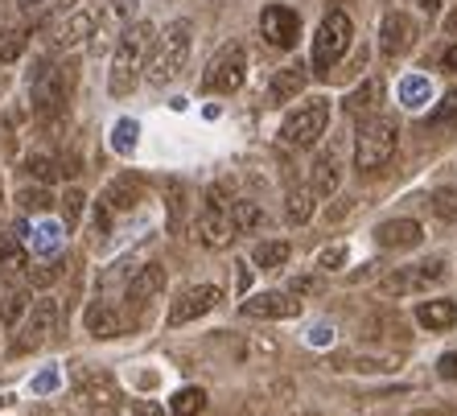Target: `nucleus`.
I'll return each instance as SVG.
<instances>
[{"mask_svg": "<svg viewBox=\"0 0 457 416\" xmlns=\"http://www.w3.org/2000/svg\"><path fill=\"white\" fill-rule=\"evenodd\" d=\"M153 37H157V25L153 21H132L124 33L116 37V50H112V71H107V91L116 99L132 96L145 75V62H149Z\"/></svg>", "mask_w": 457, "mask_h": 416, "instance_id": "nucleus-1", "label": "nucleus"}, {"mask_svg": "<svg viewBox=\"0 0 457 416\" xmlns=\"http://www.w3.org/2000/svg\"><path fill=\"white\" fill-rule=\"evenodd\" d=\"M190 46H194V21L190 17L170 21L157 37H153L149 62H145V79H149L153 87L173 83V79L186 71V62H190Z\"/></svg>", "mask_w": 457, "mask_h": 416, "instance_id": "nucleus-2", "label": "nucleus"}, {"mask_svg": "<svg viewBox=\"0 0 457 416\" xmlns=\"http://www.w3.org/2000/svg\"><path fill=\"white\" fill-rule=\"evenodd\" d=\"M400 149V124L392 116H367L359 120L354 132V170L359 173H375Z\"/></svg>", "mask_w": 457, "mask_h": 416, "instance_id": "nucleus-3", "label": "nucleus"}, {"mask_svg": "<svg viewBox=\"0 0 457 416\" xmlns=\"http://www.w3.org/2000/svg\"><path fill=\"white\" fill-rule=\"evenodd\" d=\"M330 129V99L326 96H313V99H301L285 120H280V140L293 145V149H313L321 137Z\"/></svg>", "mask_w": 457, "mask_h": 416, "instance_id": "nucleus-4", "label": "nucleus"}, {"mask_svg": "<svg viewBox=\"0 0 457 416\" xmlns=\"http://www.w3.org/2000/svg\"><path fill=\"white\" fill-rule=\"evenodd\" d=\"M351 42H354V21L342 9H330L326 17H321L318 33H313V54H309V66L326 75L330 66H338L342 58H346Z\"/></svg>", "mask_w": 457, "mask_h": 416, "instance_id": "nucleus-5", "label": "nucleus"}, {"mask_svg": "<svg viewBox=\"0 0 457 416\" xmlns=\"http://www.w3.org/2000/svg\"><path fill=\"white\" fill-rule=\"evenodd\" d=\"M247 79V50L239 42H227L214 50V58L203 71V91L206 96H235Z\"/></svg>", "mask_w": 457, "mask_h": 416, "instance_id": "nucleus-6", "label": "nucleus"}, {"mask_svg": "<svg viewBox=\"0 0 457 416\" xmlns=\"http://www.w3.org/2000/svg\"><path fill=\"white\" fill-rule=\"evenodd\" d=\"M66 96H71V79L62 66L37 62V71L29 75V99H33V116L54 120L66 112Z\"/></svg>", "mask_w": 457, "mask_h": 416, "instance_id": "nucleus-7", "label": "nucleus"}, {"mask_svg": "<svg viewBox=\"0 0 457 416\" xmlns=\"http://www.w3.org/2000/svg\"><path fill=\"white\" fill-rule=\"evenodd\" d=\"M54 326H58V301L37 297L29 305V313H25V321L17 326V342H12V351L29 354V351H37V346H46L50 334H54Z\"/></svg>", "mask_w": 457, "mask_h": 416, "instance_id": "nucleus-8", "label": "nucleus"}, {"mask_svg": "<svg viewBox=\"0 0 457 416\" xmlns=\"http://www.w3.org/2000/svg\"><path fill=\"white\" fill-rule=\"evenodd\" d=\"M416 37H420V25L412 21V12L395 9L379 21V54L383 58H404V54L416 46Z\"/></svg>", "mask_w": 457, "mask_h": 416, "instance_id": "nucleus-9", "label": "nucleus"}, {"mask_svg": "<svg viewBox=\"0 0 457 416\" xmlns=\"http://www.w3.org/2000/svg\"><path fill=\"white\" fill-rule=\"evenodd\" d=\"M260 33H264L268 46H277V50H293L301 37V12L288 9V4H268L260 12Z\"/></svg>", "mask_w": 457, "mask_h": 416, "instance_id": "nucleus-10", "label": "nucleus"}, {"mask_svg": "<svg viewBox=\"0 0 457 416\" xmlns=\"http://www.w3.org/2000/svg\"><path fill=\"white\" fill-rule=\"evenodd\" d=\"M223 301V288L219 285H190L181 297H173V305H170V326H186V321H198L203 313H211L214 305Z\"/></svg>", "mask_w": 457, "mask_h": 416, "instance_id": "nucleus-11", "label": "nucleus"}, {"mask_svg": "<svg viewBox=\"0 0 457 416\" xmlns=\"http://www.w3.org/2000/svg\"><path fill=\"white\" fill-rule=\"evenodd\" d=\"M137 9H140V0H107L104 12H96V33H91V46H96V50H104L112 37H120L128 25L137 21Z\"/></svg>", "mask_w": 457, "mask_h": 416, "instance_id": "nucleus-12", "label": "nucleus"}, {"mask_svg": "<svg viewBox=\"0 0 457 416\" xmlns=\"http://www.w3.org/2000/svg\"><path fill=\"white\" fill-rule=\"evenodd\" d=\"M301 313V297L293 293H280V288H268V293H255L244 301V318H260V321H288Z\"/></svg>", "mask_w": 457, "mask_h": 416, "instance_id": "nucleus-13", "label": "nucleus"}, {"mask_svg": "<svg viewBox=\"0 0 457 416\" xmlns=\"http://www.w3.org/2000/svg\"><path fill=\"white\" fill-rule=\"evenodd\" d=\"M375 244L387 247V252H412V247L425 244V227L416 219H387V223L375 227Z\"/></svg>", "mask_w": 457, "mask_h": 416, "instance_id": "nucleus-14", "label": "nucleus"}, {"mask_svg": "<svg viewBox=\"0 0 457 416\" xmlns=\"http://www.w3.org/2000/svg\"><path fill=\"white\" fill-rule=\"evenodd\" d=\"M91 33H96V12L79 9V12H71L66 21H58L50 29V46H54V50H71V46L87 42Z\"/></svg>", "mask_w": 457, "mask_h": 416, "instance_id": "nucleus-15", "label": "nucleus"}, {"mask_svg": "<svg viewBox=\"0 0 457 416\" xmlns=\"http://www.w3.org/2000/svg\"><path fill=\"white\" fill-rule=\"evenodd\" d=\"M416 321H420V330H453L457 326V301L453 297H428L416 305Z\"/></svg>", "mask_w": 457, "mask_h": 416, "instance_id": "nucleus-16", "label": "nucleus"}, {"mask_svg": "<svg viewBox=\"0 0 457 416\" xmlns=\"http://www.w3.org/2000/svg\"><path fill=\"white\" fill-rule=\"evenodd\" d=\"M157 293H165V268L161 264H145L140 272H132V280L124 288L128 305H149Z\"/></svg>", "mask_w": 457, "mask_h": 416, "instance_id": "nucleus-17", "label": "nucleus"}, {"mask_svg": "<svg viewBox=\"0 0 457 416\" xmlns=\"http://www.w3.org/2000/svg\"><path fill=\"white\" fill-rule=\"evenodd\" d=\"M305 87H309V66L305 62H288V66H280L277 75H272V83H268V96L277 99V104H293V99H297Z\"/></svg>", "mask_w": 457, "mask_h": 416, "instance_id": "nucleus-18", "label": "nucleus"}, {"mask_svg": "<svg viewBox=\"0 0 457 416\" xmlns=\"http://www.w3.org/2000/svg\"><path fill=\"white\" fill-rule=\"evenodd\" d=\"M235 239V223L227 211H206L203 219H198V244L211 247V252H223V247H231Z\"/></svg>", "mask_w": 457, "mask_h": 416, "instance_id": "nucleus-19", "label": "nucleus"}, {"mask_svg": "<svg viewBox=\"0 0 457 416\" xmlns=\"http://www.w3.org/2000/svg\"><path fill=\"white\" fill-rule=\"evenodd\" d=\"M342 186V165L334 153H321L318 161H313V173H309V194L313 198H334Z\"/></svg>", "mask_w": 457, "mask_h": 416, "instance_id": "nucleus-20", "label": "nucleus"}, {"mask_svg": "<svg viewBox=\"0 0 457 416\" xmlns=\"http://www.w3.org/2000/svg\"><path fill=\"white\" fill-rule=\"evenodd\" d=\"M379 99H383V83H379V79H362L351 96H346V104H342V107H346L354 120H367V116H379Z\"/></svg>", "mask_w": 457, "mask_h": 416, "instance_id": "nucleus-21", "label": "nucleus"}, {"mask_svg": "<svg viewBox=\"0 0 457 416\" xmlns=\"http://www.w3.org/2000/svg\"><path fill=\"white\" fill-rule=\"evenodd\" d=\"M79 395H83L87 408H104V412L120 404V392L112 384V375H87L83 384H79Z\"/></svg>", "mask_w": 457, "mask_h": 416, "instance_id": "nucleus-22", "label": "nucleus"}, {"mask_svg": "<svg viewBox=\"0 0 457 416\" xmlns=\"http://www.w3.org/2000/svg\"><path fill=\"white\" fill-rule=\"evenodd\" d=\"M231 223H235V235H247V231H260V227L268 223V214L260 203H252V198H239V203L231 206Z\"/></svg>", "mask_w": 457, "mask_h": 416, "instance_id": "nucleus-23", "label": "nucleus"}, {"mask_svg": "<svg viewBox=\"0 0 457 416\" xmlns=\"http://www.w3.org/2000/svg\"><path fill=\"white\" fill-rule=\"evenodd\" d=\"M87 330H91V338H116L124 330V321H120V313L112 305H91L87 310Z\"/></svg>", "mask_w": 457, "mask_h": 416, "instance_id": "nucleus-24", "label": "nucleus"}, {"mask_svg": "<svg viewBox=\"0 0 457 416\" xmlns=\"http://www.w3.org/2000/svg\"><path fill=\"white\" fill-rule=\"evenodd\" d=\"M33 297L25 293V288H12V293H4V301H0V326L4 330H17L25 321V313H29Z\"/></svg>", "mask_w": 457, "mask_h": 416, "instance_id": "nucleus-25", "label": "nucleus"}, {"mask_svg": "<svg viewBox=\"0 0 457 416\" xmlns=\"http://www.w3.org/2000/svg\"><path fill=\"white\" fill-rule=\"evenodd\" d=\"M288 256H293L288 239H260L252 252V264L255 268H280V264H288Z\"/></svg>", "mask_w": 457, "mask_h": 416, "instance_id": "nucleus-26", "label": "nucleus"}, {"mask_svg": "<svg viewBox=\"0 0 457 416\" xmlns=\"http://www.w3.org/2000/svg\"><path fill=\"white\" fill-rule=\"evenodd\" d=\"M75 4V0H17V12L21 17H29L33 25H46L50 17H58V12H66Z\"/></svg>", "mask_w": 457, "mask_h": 416, "instance_id": "nucleus-27", "label": "nucleus"}, {"mask_svg": "<svg viewBox=\"0 0 457 416\" xmlns=\"http://www.w3.org/2000/svg\"><path fill=\"white\" fill-rule=\"evenodd\" d=\"M137 203H140V182H132L128 173L107 186V206H112V211H132Z\"/></svg>", "mask_w": 457, "mask_h": 416, "instance_id": "nucleus-28", "label": "nucleus"}, {"mask_svg": "<svg viewBox=\"0 0 457 416\" xmlns=\"http://www.w3.org/2000/svg\"><path fill=\"white\" fill-rule=\"evenodd\" d=\"M62 223H37L33 227V256H46L54 260V252H58V244H62Z\"/></svg>", "mask_w": 457, "mask_h": 416, "instance_id": "nucleus-29", "label": "nucleus"}, {"mask_svg": "<svg viewBox=\"0 0 457 416\" xmlns=\"http://www.w3.org/2000/svg\"><path fill=\"white\" fill-rule=\"evenodd\" d=\"M445 280V260H425V264L408 268V285H412V293H420V288H433Z\"/></svg>", "mask_w": 457, "mask_h": 416, "instance_id": "nucleus-30", "label": "nucleus"}, {"mask_svg": "<svg viewBox=\"0 0 457 416\" xmlns=\"http://www.w3.org/2000/svg\"><path fill=\"white\" fill-rule=\"evenodd\" d=\"M433 99V83L425 75H408L400 79V104L404 107H425Z\"/></svg>", "mask_w": 457, "mask_h": 416, "instance_id": "nucleus-31", "label": "nucleus"}, {"mask_svg": "<svg viewBox=\"0 0 457 416\" xmlns=\"http://www.w3.org/2000/svg\"><path fill=\"white\" fill-rule=\"evenodd\" d=\"M62 272H66V260H42V264H33V268H25V280H29L33 288H50V285H58L62 280Z\"/></svg>", "mask_w": 457, "mask_h": 416, "instance_id": "nucleus-32", "label": "nucleus"}, {"mask_svg": "<svg viewBox=\"0 0 457 416\" xmlns=\"http://www.w3.org/2000/svg\"><path fill=\"white\" fill-rule=\"evenodd\" d=\"M285 219H288L293 227L309 223V219H313V194H309V190H288V198H285Z\"/></svg>", "mask_w": 457, "mask_h": 416, "instance_id": "nucleus-33", "label": "nucleus"}, {"mask_svg": "<svg viewBox=\"0 0 457 416\" xmlns=\"http://www.w3.org/2000/svg\"><path fill=\"white\" fill-rule=\"evenodd\" d=\"M206 408V392L203 387H181L170 400V416H198Z\"/></svg>", "mask_w": 457, "mask_h": 416, "instance_id": "nucleus-34", "label": "nucleus"}, {"mask_svg": "<svg viewBox=\"0 0 457 416\" xmlns=\"http://www.w3.org/2000/svg\"><path fill=\"white\" fill-rule=\"evenodd\" d=\"M29 264L25 260V247L17 235H0V272H21Z\"/></svg>", "mask_w": 457, "mask_h": 416, "instance_id": "nucleus-35", "label": "nucleus"}, {"mask_svg": "<svg viewBox=\"0 0 457 416\" xmlns=\"http://www.w3.org/2000/svg\"><path fill=\"white\" fill-rule=\"evenodd\" d=\"M29 46V33L25 29H4L0 33V66H12Z\"/></svg>", "mask_w": 457, "mask_h": 416, "instance_id": "nucleus-36", "label": "nucleus"}, {"mask_svg": "<svg viewBox=\"0 0 457 416\" xmlns=\"http://www.w3.org/2000/svg\"><path fill=\"white\" fill-rule=\"evenodd\" d=\"M137 140H140V124H137V120H120L116 132H112V149H116L120 157H132V153H137Z\"/></svg>", "mask_w": 457, "mask_h": 416, "instance_id": "nucleus-37", "label": "nucleus"}, {"mask_svg": "<svg viewBox=\"0 0 457 416\" xmlns=\"http://www.w3.org/2000/svg\"><path fill=\"white\" fill-rule=\"evenodd\" d=\"M17 203H21L25 214H46L54 206V194L46 190V186H25V190L17 194Z\"/></svg>", "mask_w": 457, "mask_h": 416, "instance_id": "nucleus-38", "label": "nucleus"}, {"mask_svg": "<svg viewBox=\"0 0 457 416\" xmlns=\"http://www.w3.org/2000/svg\"><path fill=\"white\" fill-rule=\"evenodd\" d=\"M83 203H87V194L79 190V186H71V190L62 194V231L71 235L79 227V214H83Z\"/></svg>", "mask_w": 457, "mask_h": 416, "instance_id": "nucleus-39", "label": "nucleus"}, {"mask_svg": "<svg viewBox=\"0 0 457 416\" xmlns=\"http://www.w3.org/2000/svg\"><path fill=\"white\" fill-rule=\"evenodd\" d=\"M453 124H457V91H449V96L428 112V129H453Z\"/></svg>", "mask_w": 457, "mask_h": 416, "instance_id": "nucleus-40", "label": "nucleus"}, {"mask_svg": "<svg viewBox=\"0 0 457 416\" xmlns=\"http://www.w3.org/2000/svg\"><path fill=\"white\" fill-rule=\"evenodd\" d=\"M25 173H33V178H37V182H54V178H58V161L54 157H46V153H33V157H25Z\"/></svg>", "mask_w": 457, "mask_h": 416, "instance_id": "nucleus-41", "label": "nucleus"}, {"mask_svg": "<svg viewBox=\"0 0 457 416\" xmlns=\"http://www.w3.org/2000/svg\"><path fill=\"white\" fill-rule=\"evenodd\" d=\"M428 203H433L436 219H445V223H453V219H457V190H436Z\"/></svg>", "mask_w": 457, "mask_h": 416, "instance_id": "nucleus-42", "label": "nucleus"}, {"mask_svg": "<svg viewBox=\"0 0 457 416\" xmlns=\"http://www.w3.org/2000/svg\"><path fill=\"white\" fill-rule=\"evenodd\" d=\"M346 256H351V247H346V244H330L318 256V268H321V272H338V268H346Z\"/></svg>", "mask_w": 457, "mask_h": 416, "instance_id": "nucleus-43", "label": "nucleus"}, {"mask_svg": "<svg viewBox=\"0 0 457 416\" xmlns=\"http://www.w3.org/2000/svg\"><path fill=\"white\" fill-rule=\"evenodd\" d=\"M91 227H96L99 239H107V235H112V206L99 203V206H96V214H91Z\"/></svg>", "mask_w": 457, "mask_h": 416, "instance_id": "nucleus-44", "label": "nucleus"}, {"mask_svg": "<svg viewBox=\"0 0 457 416\" xmlns=\"http://www.w3.org/2000/svg\"><path fill=\"white\" fill-rule=\"evenodd\" d=\"M33 395H46V392H54V387H58V371H54V367H46L42 375H37V379H33Z\"/></svg>", "mask_w": 457, "mask_h": 416, "instance_id": "nucleus-45", "label": "nucleus"}, {"mask_svg": "<svg viewBox=\"0 0 457 416\" xmlns=\"http://www.w3.org/2000/svg\"><path fill=\"white\" fill-rule=\"evenodd\" d=\"M436 375L441 379H457V354H441L436 359Z\"/></svg>", "mask_w": 457, "mask_h": 416, "instance_id": "nucleus-46", "label": "nucleus"}, {"mask_svg": "<svg viewBox=\"0 0 457 416\" xmlns=\"http://www.w3.org/2000/svg\"><path fill=\"white\" fill-rule=\"evenodd\" d=\"M132 416H165V408L153 400H132Z\"/></svg>", "mask_w": 457, "mask_h": 416, "instance_id": "nucleus-47", "label": "nucleus"}, {"mask_svg": "<svg viewBox=\"0 0 457 416\" xmlns=\"http://www.w3.org/2000/svg\"><path fill=\"white\" fill-rule=\"evenodd\" d=\"M441 66H445L449 75H457V46H449V50L441 54Z\"/></svg>", "mask_w": 457, "mask_h": 416, "instance_id": "nucleus-48", "label": "nucleus"}, {"mask_svg": "<svg viewBox=\"0 0 457 416\" xmlns=\"http://www.w3.org/2000/svg\"><path fill=\"white\" fill-rule=\"evenodd\" d=\"M412 416H457L453 408H425V412H412Z\"/></svg>", "mask_w": 457, "mask_h": 416, "instance_id": "nucleus-49", "label": "nucleus"}, {"mask_svg": "<svg viewBox=\"0 0 457 416\" xmlns=\"http://www.w3.org/2000/svg\"><path fill=\"white\" fill-rule=\"evenodd\" d=\"M445 29H449V33H457V9L445 17Z\"/></svg>", "mask_w": 457, "mask_h": 416, "instance_id": "nucleus-50", "label": "nucleus"}]
</instances>
